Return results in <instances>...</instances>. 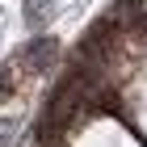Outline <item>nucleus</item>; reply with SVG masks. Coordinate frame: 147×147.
<instances>
[{
  "mask_svg": "<svg viewBox=\"0 0 147 147\" xmlns=\"http://www.w3.org/2000/svg\"><path fill=\"white\" fill-rule=\"evenodd\" d=\"M42 9H46V0H25V17H30V21H42Z\"/></svg>",
  "mask_w": 147,
  "mask_h": 147,
  "instance_id": "1",
  "label": "nucleus"
}]
</instances>
